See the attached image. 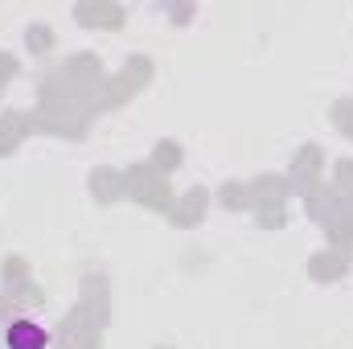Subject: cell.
<instances>
[{"label":"cell","mask_w":353,"mask_h":349,"mask_svg":"<svg viewBox=\"0 0 353 349\" xmlns=\"http://www.w3.org/2000/svg\"><path fill=\"white\" fill-rule=\"evenodd\" d=\"M54 333L41 317L33 312H12V321L0 329V346L4 349H50Z\"/></svg>","instance_id":"cell-1"}]
</instances>
